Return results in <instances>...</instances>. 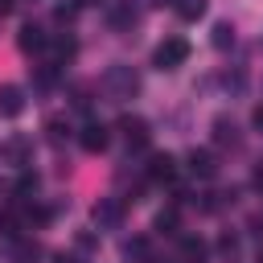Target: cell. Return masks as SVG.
I'll list each match as a JSON object with an SVG mask.
<instances>
[{
	"label": "cell",
	"instance_id": "cell-4",
	"mask_svg": "<svg viewBox=\"0 0 263 263\" xmlns=\"http://www.w3.org/2000/svg\"><path fill=\"white\" fill-rule=\"evenodd\" d=\"M185 168H189L197 181H214V177H218V156H214L210 148H193V152L185 156Z\"/></svg>",
	"mask_w": 263,
	"mask_h": 263
},
{
	"label": "cell",
	"instance_id": "cell-2",
	"mask_svg": "<svg viewBox=\"0 0 263 263\" xmlns=\"http://www.w3.org/2000/svg\"><path fill=\"white\" fill-rule=\"evenodd\" d=\"M103 86L111 90V99H132V95L140 90V74H136L132 66H107Z\"/></svg>",
	"mask_w": 263,
	"mask_h": 263
},
{
	"label": "cell",
	"instance_id": "cell-9",
	"mask_svg": "<svg viewBox=\"0 0 263 263\" xmlns=\"http://www.w3.org/2000/svg\"><path fill=\"white\" fill-rule=\"evenodd\" d=\"M16 45H21L25 53H41V49L49 45V37L41 33V25H25V29H21V37H16Z\"/></svg>",
	"mask_w": 263,
	"mask_h": 263
},
{
	"label": "cell",
	"instance_id": "cell-5",
	"mask_svg": "<svg viewBox=\"0 0 263 263\" xmlns=\"http://www.w3.org/2000/svg\"><path fill=\"white\" fill-rule=\"evenodd\" d=\"M119 132H123L127 148H148V140H152V132H148V123L140 115H123L119 119Z\"/></svg>",
	"mask_w": 263,
	"mask_h": 263
},
{
	"label": "cell",
	"instance_id": "cell-10",
	"mask_svg": "<svg viewBox=\"0 0 263 263\" xmlns=\"http://www.w3.org/2000/svg\"><path fill=\"white\" fill-rule=\"evenodd\" d=\"M148 177H152V181H173V177H177V160H173L168 152H156V156L148 160Z\"/></svg>",
	"mask_w": 263,
	"mask_h": 263
},
{
	"label": "cell",
	"instance_id": "cell-13",
	"mask_svg": "<svg viewBox=\"0 0 263 263\" xmlns=\"http://www.w3.org/2000/svg\"><path fill=\"white\" fill-rule=\"evenodd\" d=\"M49 45H53V66H66V62H70V58L78 53V45H74V37H53Z\"/></svg>",
	"mask_w": 263,
	"mask_h": 263
},
{
	"label": "cell",
	"instance_id": "cell-21",
	"mask_svg": "<svg viewBox=\"0 0 263 263\" xmlns=\"http://www.w3.org/2000/svg\"><path fill=\"white\" fill-rule=\"evenodd\" d=\"M37 255H41L37 242H21V247H16V259H21V263H29V259H37Z\"/></svg>",
	"mask_w": 263,
	"mask_h": 263
},
{
	"label": "cell",
	"instance_id": "cell-27",
	"mask_svg": "<svg viewBox=\"0 0 263 263\" xmlns=\"http://www.w3.org/2000/svg\"><path fill=\"white\" fill-rule=\"evenodd\" d=\"M74 4H78V8H90V4H99V0H74Z\"/></svg>",
	"mask_w": 263,
	"mask_h": 263
},
{
	"label": "cell",
	"instance_id": "cell-22",
	"mask_svg": "<svg viewBox=\"0 0 263 263\" xmlns=\"http://www.w3.org/2000/svg\"><path fill=\"white\" fill-rule=\"evenodd\" d=\"M218 251H222V255H234V251H238V242H234V238H230V234H226V238H222V242H218Z\"/></svg>",
	"mask_w": 263,
	"mask_h": 263
},
{
	"label": "cell",
	"instance_id": "cell-15",
	"mask_svg": "<svg viewBox=\"0 0 263 263\" xmlns=\"http://www.w3.org/2000/svg\"><path fill=\"white\" fill-rule=\"evenodd\" d=\"M210 41H214V49H230V45H234V25H230V21H218Z\"/></svg>",
	"mask_w": 263,
	"mask_h": 263
},
{
	"label": "cell",
	"instance_id": "cell-6",
	"mask_svg": "<svg viewBox=\"0 0 263 263\" xmlns=\"http://www.w3.org/2000/svg\"><path fill=\"white\" fill-rule=\"evenodd\" d=\"M21 111H25V90H21L16 82H4V86H0V115H4V119H16Z\"/></svg>",
	"mask_w": 263,
	"mask_h": 263
},
{
	"label": "cell",
	"instance_id": "cell-7",
	"mask_svg": "<svg viewBox=\"0 0 263 263\" xmlns=\"http://www.w3.org/2000/svg\"><path fill=\"white\" fill-rule=\"evenodd\" d=\"M107 140H111V136H107L103 123H86V127L78 132V144H82V152H90V156H99V152L107 148Z\"/></svg>",
	"mask_w": 263,
	"mask_h": 263
},
{
	"label": "cell",
	"instance_id": "cell-23",
	"mask_svg": "<svg viewBox=\"0 0 263 263\" xmlns=\"http://www.w3.org/2000/svg\"><path fill=\"white\" fill-rule=\"evenodd\" d=\"M251 123H255V127H259V132H263V103H259V107H255V111H251Z\"/></svg>",
	"mask_w": 263,
	"mask_h": 263
},
{
	"label": "cell",
	"instance_id": "cell-3",
	"mask_svg": "<svg viewBox=\"0 0 263 263\" xmlns=\"http://www.w3.org/2000/svg\"><path fill=\"white\" fill-rule=\"evenodd\" d=\"M90 218H95L99 230H115V226L123 222V201H119V197H99L95 210H90Z\"/></svg>",
	"mask_w": 263,
	"mask_h": 263
},
{
	"label": "cell",
	"instance_id": "cell-12",
	"mask_svg": "<svg viewBox=\"0 0 263 263\" xmlns=\"http://www.w3.org/2000/svg\"><path fill=\"white\" fill-rule=\"evenodd\" d=\"M168 8H173L181 21H201V16H205V0H173Z\"/></svg>",
	"mask_w": 263,
	"mask_h": 263
},
{
	"label": "cell",
	"instance_id": "cell-28",
	"mask_svg": "<svg viewBox=\"0 0 263 263\" xmlns=\"http://www.w3.org/2000/svg\"><path fill=\"white\" fill-rule=\"evenodd\" d=\"M148 4H156V8H164V4H173V0H148Z\"/></svg>",
	"mask_w": 263,
	"mask_h": 263
},
{
	"label": "cell",
	"instance_id": "cell-19",
	"mask_svg": "<svg viewBox=\"0 0 263 263\" xmlns=\"http://www.w3.org/2000/svg\"><path fill=\"white\" fill-rule=\"evenodd\" d=\"M45 132H49V144H62L70 127H66V119H49V123H45Z\"/></svg>",
	"mask_w": 263,
	"mask_h": 263
},
{
	"label": "cell",
	"instance_id": "cell-16",
	"mask_svg": "<svg viewBox=\"0 0 263 263\" xmlns=\"http://www.w3.org/2000/svg\"><path fill=\"white\" fill-rule=\"evenodd\" d=\"M214 140H218V144H230V148H234V144H238V127H234L230 119H214Z\"/></svg>",
	"mask_w": 263,
	"mask_h": 263
},
{
	"label": "cell",
	"instance_id": "cell-14",
	"mask_svg": "<svg viewBox=\"0 0 263 263\" xmlns=\"http://www.w3.org/2000/svg\"><path fill=\"white\" fill-rule=\"evenodd\" d=\"M156 230H160V234H177V230H181V210H177V205L160 210V214H156Z\"/></svg>",
	"mask_w": 263,
	"mask_h": 263
},
{
	"label": "cell",
	"instance_id": "cell-26",
	"mask_svg": "<svg viewBox=\"0 0 263 263\" xmlns=\"http://www.w3.org/2000/svg\"><path fill=\"white\" fill-rule=\"evenodd\" d=\"M58 263H78V259L74 255H58Z\"/></svg>",
	"mask_w": 263,
	"mask_h": 263
},
{
	"label": "cell",
	"instance_id": "cell-8",
	"mask_svg": "<svg viewBox=\"0 0 263 263\" xmlns=\"http://www.w3.org/2000/svg\"><path fill=\"white\" fill-rule=\"evenodd\" d=\"M181 263H210V247H205V238L185 234V238H181Z\"/></svg>",
	"mask_w": 263,
	"mask_h": 263
},
{
	"label": "cell",
	"instance_id": "cell-29",
	"mask_svg": "<svg viewBox=\"0 0 263 263\" xmlns=\"http://www.w3.org/2000/svg\"><path fill=\"white\" fill-rule=\"evenodd\" d=\"M255 263H263V255H259V259H255Z\"/></svg>",
	"mask_w": 263,
	"mask_h": 263
},
{
	"label": "cell",
	"instance_id": "cell-24",
	"mask_svg": "<svg viewBox=\"0 0 263 263\" xmlns=\"http://www.w3.org/2000/svg\"><path fill=\"white\" fill-rule=\"evenodd\" d=\"M12 8H16V0H0V16H12Z\"/></svg>",
	"mask_w": 263,
	"mask_h": 263
},
{
	"label": "cell",
	"instance_id": "cell-18",
	"mask_svg": "<svg viewBox=\"0 0 263 263\" xmlns=\"http://www.w3.org/2000/svg\"><path fill=\"white\" fill-rule=\"evenodd\" d=\"M37 185H41V177H37V173H21V177H16V197L37 193Z\"/></svg>",
	"mask_w": 263,
	"mask_h": 263
},
{
	"label": "cell",
	"instance_id": "cell-20",
	"mask_svg": "<svg viewBox=\"0 0 263 263\" xmlns=\"http://www.w3.org/2000/svg\"><path fill=\"white\" fill-rule=\"evenodd\" d=\"M74 12H78V4H74V0H70V4H58V8H53V21H58V25H70V21H74Z\"/></svg>",
	"mask_w": 263,
	"mask_h": 263
},
{
	"label": "cell",
	"instance_id": "cell-17",
	"mask_svg": "<svg viewBox=\"0 0 263 263\" xmlns=\"http://www.w3.org/2000/svg\"><path fill=\"white\" fill-rule=\"evenodd\" d=\"M33 82H37V86H53V82H58V66H53V62L33 66Z\"/></svg>",
	"mask_w": 263,
	"mask_h": 263
},
{
	"label": "cell",
	"instance_id": "cell-1",
	"mask_svg": "<svg viewBox=\"0 0 263 263\" xmlns=\"http://www.w3.org/2000/svg\"><path fill=\"white\" fill-rule=\"evenodd\" d=\"M185 58H189V41L185 37H164L152 49V66L156 70H177V66H185Z\"/></svg>",
	"mask_w": 263,
	"mask_h": 263
},
{
	"label": "cell",
	"instance_id": "cell-11",
	"mask_svg": "<svg viewBox=\"0 0 263 263\" xmlns=\"http://www.w3.org/2000/svg\"><path fill=\"white\" fill-rule=\"evenodd\" d=\"M123 259H127V263H152V242L140 238V234L127 238V242H123Z\"/></svg>",
	"mask_w": 263,
	"mask_h": 263
},
{
	"label": "cell",
	"instance_id": "cell-25",
	"mask_svg": "<svg viewBox=\"0 0 263 263\" xmlns=\"http://www.w3.org/2000/svg\"><path fill=\"white\" fill-rule=\"evenodd\" d=\"M251 181H255V189H263V164L255 168V177H251Z\"/></svg>",
	"mask_w": 263,
	"mask_h": 263
}]
</instances>
